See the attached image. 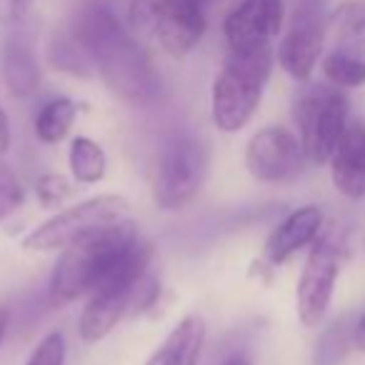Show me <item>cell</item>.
<instances>
[{"label": "cell", "mask_w": 365, "mask_h": 365, "mask_svg": "<svg viewBox=\"0 0 365 365\" xmlns=\"http://www.w3.org/2000/svg\"><path fill=\"white\" fill-rule=\"evenodd\" d=\"M33 0H0V26L13 28L28 16Z\"/></svg>", "instance_id": "26"}, {"label": "cell", "mask_w": 365, "mask_h": 365, "mask_svg": "<svg viewBox=\"0 0 365 365\" xmlns=\"http://www.w3.org/2000/svg\"><path fill=\"white\" fill-rule=\"evenodd\" d=\"M275 63L273 48L233 53L223 61L210 91V115L220 133H238L253 120Z\"/></svg>", "instance_id": "4"}, {"label": "cell", "mask_w": 365, "mask_h": 365, "mask_svg": "<svg viewBox=\"0 0 365 365\" xmlns=\"http://www.w3.org/2000/svg\"><path fill=\"white\" fill-rule=\"evenodd\" d=\"M128 28L170 58H185L205 36V8L198 0H130Z\"/></svg>", "instance_id": "6"}, {"label": "cell", "mask_w": 365, "mask_h": 365, "mask_svg": "<svg viewBox=\"0 0 365 365\" xmlns=\"http://www.w3.org/2000/svg\"><path fill=\"white\" fill-rule=\"evenodd\" d=\"M350 345H353V333L348 330V323L335 320L323 330V335L315 343L313 365H340L348 358Z\"/></svg>", "instance_id": "21"}, {"label": "cell", "mask_w": 365, "mask_h": 365, "mask_svg": "<svg viewBox=\"0 0 365 365\" xmlns=\"http://www.w3.org/2000/svg\"><path fill=\"white\" fill-rule=\"evenodd\" d=\"M223 365H253V363H250V360L248 358H245V355L243 353H235V355H230V358L228 360H225V363Z\"/></svg>", "instance_id": "30"}, {"label": "cell", "mask_w": 365, "mask_h": 365, "mask_svg": "<svg viewBox=\"0 0 365 365\" xmlns=\"http://www.w3.org/2000/svg\"><path fill=\"white\" fill-rule=\"evenodd\" d=\"M323 210L318 205H300L293 213H288L273 230L263 248V260L273 268L283 265L295 253L313 245L318 235L323 233Z\"/></svg>", "instance_id": "13"}, {"label": "cell", "mask_w": 365, "mask_h": 365, "mask_svg": "<svg viewBox=\"0 0 365 365\" xmlns=\"http://www.w3.org/2000/svg\"><path fill=\"white\" fill-rule=\"evenodd\" d=\"M300 138L283 125H265L245 145V168L258 182L283 185L300 178L308 168Z\"/></svg>", "instance_id": "11"}, {"label": "cell", "mask_w": 365, "mask_h": 365, "mask_svg": "<svg viewBox=\"0 0 365 365\" xmlns=\"http://www.w3.org/2000/svg\"><path fill=\"white\" fill-rule=\"evenodd\" d=\"M135 220L118 225L91 240L63 250L48 283V298L53 305H71L88 298L103 280H108L120 263L143 243Z\"/></svg>", "instance_id": "2"}, {"label": "cell", "mask_w": 365, "mask_h": 365, "mask_svg": "<svg viewBox=\"0 0 365 365\" xmlns=\"http://www.w3.org/2000/svg\"><path fill=\"white\" fill-rule=\"evenodd\" d=\"M208 175V148L193 135H170L163 143L153 173V203L165 213L188 208Z\"/></svg>", "instance_id": "7"}, {"label": "cell", "mask_w": 365, "mask_h": 365, "mask_svg": "<svg viewBox=\"0 0 365 365\" xmlns=\"http://www.w3.org/2000/svg\"><path fill=\"white\" fill-rule=\"evenodd\" d=\"M8 323H11V310H8L6 305H0V343H3V338H6Z\"/></svg>", "instance_id": "29"}, {"label": "cell", "mask_w": 365, "mask_h": 365, "mask_svg": "<svg viewBox=\"0 0 365 365\" xmlns=\"http://www.w3.org/2000/svg\"><path fill=\"white\" fill-rule=\"evenodd\" d=\"M330 23L338 33H355L365 36V0H348L330 16Z\"/></svg>", "instance_id": "25"}, {"label": "cell", "mask_w": 365, "mask_h": 365, "mask_svg": "<svg viewBox=\"0 0 365 365\" xmlns=\"http://www.w3.org/2000/svg\"><path fill=\"white\" fill-rule=\"evenodd\" d=\"M353 345L365 353V308H363V313H360L358 323L353 325Z\"/></svg>", "instance_id": "28"}, {"label": "cell", "mask_w": 365, "mask_h": 365, "mask_svg": "<svg viewBox=\"0 0 365 365\" xmlns=\"http://www.w3.org/2000/svg\"><path fill=\"white\" fill-rule=\"evenodd\" d=\"M343 263V240L338 230H325L318 235L300 270L295 285V313L303 328L323 325L335 295V283Z\"/></svg>", "instance_id": "9"}, {"label": "cell", "mask_w": 365, "mask_h": 365, "mask_svg": "<svg viewBox=\"0 0 365 365\" xmlns=\"http://www.w3.org/2000/svg\"><path fill=\"white\" fill-rule=\"evenodd\" d=\"M133 220L130 203L123 195L101 193L88 200L58 210L48 220L31 230L23 238V250L28 253H63L73 245L91 240L101 233L118 228Z\"/></svg>", "instance_id": "5"}, {"label": "cell", "mask_w": 365, "mask_h": 365, "mask_svg": "<svg viewBox=\"0 0 365 365\" xmlns=\"http://www.w3.org/2000/svg\"><path fill=\"white\" fill-rule=\"evenodd\" d=\"M73 195H76V185L61 173H46L36 180V198L48 210L63 208Z\"/></svg>", "instance_id": "22"}, {"label": "cell", "mask_w": 365, "mask_h": 365, "mask_svg": "<svg viewBox=\"0 0 365 365\" xmlns=\"http://www.w3.org/2000/svg\"><path fill=\"white\" fill-rule=\"evenodd\" d=\"M153 245L143 240L120 268L103 280L86 300V308L78 320V333L83 343H101L115 330V325L130 310L145 308L158 293V283L150 275Z\"/></svg>", "instance_id": "3"}, {"label": "cell", "mask_w": 365, "mask_h": 365, "mask_svg": "<svg viewBox=\"0 0 365 365\" xmlns=\"http://www.w3.org/2000/svg\"><path fill=\"white\" fill-rule=\"evenodd\" d=\"M23 200H26V188H23L21 178L13 173L11 165L0 163V223L18 213Z\"/></svg>", "instance_id": "23"}, {"label": "cell", "mask_w": 365, "mask_h": 365, "mask_svg": "<svg viewBox=\"0 0 365 365\" xmlns=\"http://www.w3.org/2000/svg\"><path fill=\"white\" fill-rule=\"evenodd\" d=\"M26 365H66V335L61 330L43 335Z\"/></svg>", "instance_id": "24"}, {"label": "cell", "mask_w": 365, "mask_h": 365, "mask_svg": "<svg viewBox=\"0 0 365 365\" xmlns=\"http://www.w3.org/2000/svg\"><path fill=\"white\" fill-rule=\"evenodd\" d=\"M78 118V106L71 98H53L38 110L33 130L43 145H58L71 133L73 123Z\"/></svg>", "instance_id": "19"}, {"label": "cell", "mask_w": 365, "mask_h": 365, "mask_svg": "<svg viewBox=\"0 0 365 365\" xmlns=\"http://www.w3.org/2000/svg\"><path fill=\"white\" fill-rule=\"evenodd\" d=\"M348 98L340 88L325 83H308L293 103V120L300 145L313 165L330 160L335 145L348 128Z\"/></svg>", "instance_id": "8"}, {"label": "cell", "mask_w": 365, "mask_h": 365, "mask_svg": "<svg viewBox=\"0 0 365 365\" xmlns=\"http://www.w3.org/2000/svg\"><path fill=\"white\" fill-rule=\"evenodd\" d=\"M11 140H13L11 118H8L6 108H3V103H0V155H3V153H8V148H11Z\"/></svg>", "instance_id": "27"}, {"label": "cell", "mask_w": 365, "mask_h": 365, "mask_svg": "<svg viewBox=\"0 0 365 365\" xmlns=\"http://www.w3.org/2000/svg\"><path fill=\"white\" fill-rule=\"evenodd\" d=\"M285 3L283 0H240L223 23L228 51L250 53L273 48V41L283 33Z\"/></svg>", "instance_id": "12"}, {"label": "cell", "mask_w": 365, "mask_h": 365, "mask_svg": "<svg viewBox=\"0 0 365 365\" xmlns=\"http://www.w3.org/2000/svg\"><path fill=\"white\" fill-rule=\"evenodd\" d=\"M48 61H51V66L56 68V71L71 73V76H81V78L93 76L91 63H88V58L83 56L78 43L73 41L68 28H61V31L53 36L51 46H48Z\"/></svg>", "instance_id": "20"}, {"label": "cell", "mask_w": 365, "mask_h": 365, "mask_svg": "<svg viewBox=\"0 0 365 365\" xmlns=\"http://www.w3.org/2000/svg\"><path fill=\"white\" fill-rule=\"evenodd\" d=\"M330 178L340 195L350 200L365 198V125L350 120L328 160Z\"/></svg>", "instance_id": "15"}, {"label": "cell", "mask_w": 365, "mask_h": 365, "mask_svg": "<svg viewBox=\"0 0 365 365\" xmlns=\"http://www.w3.org/2000/svg\"><path fill=\"white\" fill-rule=\"evenodd\" d=\"M330 18L320 0H300L288 18L283 38L275 51V61L293 81L308 83L325 51Z\"/></svg>", "instance_id": "10"}, {"label": "cell", "mask_w": 365, "mask_h": 365, "mask_svg": "<svg viewBox=\"0 0 365 365\" xmlns=\"http://www.w3.org/2000/svg\"><path fill=\"white\" fill-rule=\"evenodd\" d=\"M323 76L330 86L348 91L365 86V43L363 36L340 33V43L323 58Z\"/></svg>", "instance_id": "17"}, {"label": "cell", "mask_w": 365, "mask_h": 365, "mask_svg": "<svg viewBox=\"0 0 365 365\" xmlns=\"http://www.w3.org/2000/svg\"><path fill=\"white\" fill-rule=\"evenodd\" d=\"M68 168H71V175L76 182L96 185L108 173V155L101 143H96L93 138L78 135L73 138L71 148H68Z\"/></svg>", "instance_id": "18"}, {"label": "cell", "mask_w": 365, "mask_h": 365, "mask_svg": "<svg viewBox=\"0 0 365 365\" xmlns=\"http://www.w3.org/2000/svg\"><path fill=\"white\" fill-rule=\"evenodd\" d=\"M0 76L13 98H31L41 86L36 46L23 31L6 33L0 41Z\"/></svg>", "instance_id": "14"}, {"label": "cell", "mask_w": 365, "mask_h": 365, "mask_svg": "<svg viewBox=\"0 0 365 365\" xmlns=\"http://www.w3.org/2000/svg\"><path fill=\"white\" fill-rule=\"evenodd\" d=\"M198 3L205 8V11H208V8H210V6H215V3H218V0H198Z\"/></svg>", "instance_id": "31"}, {"label": "cell", "mask_w": 365, "mask_h": 365, "mask_svg": "<svg viewBox=\"0 0 365 365\" xmlns=\"http://www.w3.org/2000/svg\"><path fill=\"white\" fill-rule=\"evenodd\" d=\"M66 28L113 96L138 108L158 101L160 76L138 36L115 13L98 3H83Z\"/></svg>", "instance_id": "1"}, {"label": "cell", "mask_w": 365, "mask_h": 365, "mask_svg": "<svg viewBox=\"0 0 365 365\" xmlns=\"http://www.w3.org/2000/svg\"><path fill=\"white\" fill-rule=\"evenodd\" d=\"M205 338H208V325L203 315H182L170 328V333L163 338V343L150 353L145 365H198Z\"/></svg>", "instance_id": "16"}]
</instances>
